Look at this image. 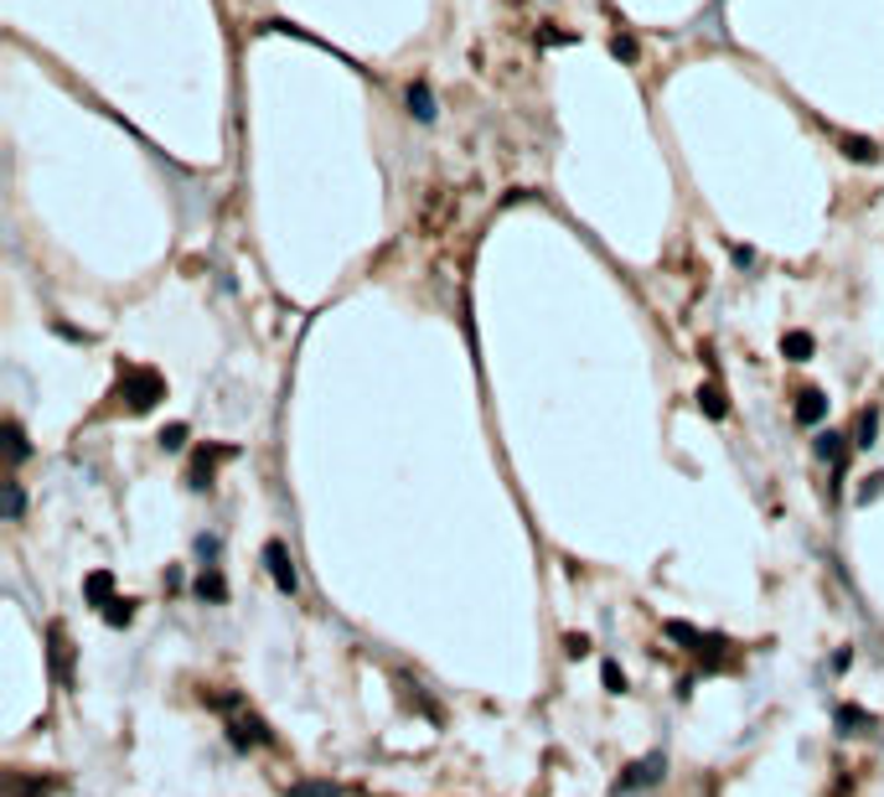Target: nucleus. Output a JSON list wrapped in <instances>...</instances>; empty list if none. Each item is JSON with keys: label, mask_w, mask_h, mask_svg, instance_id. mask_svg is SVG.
Wrapping results in <instances>:
<instances>
[{"label": "nucleus", "mask_w": 884, "mask_h": 797, "mask_svg": "<svg viewBox=\"0 0 884 797\" xmlns=\"http://www.w3.org/2000/svg\"><path fill=\"white\" fill-rule=\"evenodd\" d=\"M119 398L130 404V415H145V409H156L160 398H166V379H160L156 368H130L124 383H119Z\"/></svg>", "instance_id": "f257e3e1"}, {"label": "nucleus", "mask_w": 884, "mask_h": 797, "mask_svg": "<svg viewBox=\"0 0 884 797\" xmlns=\"http://www.w3.org/2000/svg\"><path fill=\"white\" fill-rule=\"evenodd\" d=\"M662 632H668L672 642H683L688 653H708V658H714V663H725V658H719V653H725L729 642H725V638H714V632H698V627H688V621H668Z\"/></svg>", "instance_id": "f03ea898"}, {"label": "nucleus", "mask_w": 884, "mask_h": 797, "mask_svg": "<svg viewBox=\"0 0 884 797\" xmlns=\"http://www.w3.org/2000/svg\"><path fill=\"white\" fill-rule=\"evenodd\" d=\"M668 777V761L662 757H642L631 761L626 772H621V782H616V793H636V787H657V782Z\"/></svg>", "instance_id": "7ed1b4c3"}, {"label": "nucleus", "mask_w": 884, "mask_h": 797, "mask_svg": "<svg viewBox=\"0 0 884 797\" xmlns=\"http://www.w3.org/2000/svg\"><path fill=\"white\" fill-rule=\"evenodd\" d=\"M264 564H270V575H275V585L285 591V596H295L300 591V575H295V559H290V549L285 544H264Z\"/></svg>", "instance_id": "20e7f679"}, {"label": "nucleus", "mask_w": 884, "mask_h": 797, "mask_svg": "<svg viewBox=\"0 0 884 797\" xmlns=\"http://www.w3.org/2000/svg\"><path fill=\"white\" fill-rule=\"evenodd\" d=\"M47 642H52V674H58V683H62V689H73V663H68V658H73V647H68V632H62V627H52V632H47Z\"/></svg>", "instance_id": "39448f33"}, {"label": "nucleus", "mask_w": 884, "mask_h": 797, "mask_svg": "<svg viewBox=\"0 0 884 797\" xmlns=\"http://www.w3.org/2000/svg\"><path fill=\"white\" fill-rule=\"evenodd\" d=\"M234 456V445H213V451H196V461H192V487L202 492L207 481H213V466L217 461H228Z\"/></svg>", "instance_id": "423d86ee"}, {"label": "nucleus", "mask_w": 884, "mask_h": 797, "mask_svg": "<svg viewBox=\"0 0 884 797\" xmlns=\"http://www.w3.org/2000/svg\"><path fill=\"white\" fill-rule=\"evenodd\" d=\"M196 600H213V606H223V600H228V580L217 575V564H207V570L196 575Z\"/></svg>", "instance_id": "0eeeda50"}, {"label": "nucleus", "mask_w": 884, "mask_h": 797, "mask_svg": "<svg viewBox=\"0 0 884 797\" xmlns=\"http://www.w3.org/2000/svg\"><path fill=\"white\" fill-rule=\"evenodd\" d=\"M823 415H827V394L823 389H802V394H797V419H802V425H817Z\"/></svg>", "instance_id": "6e6552de"}, {"label": "nucleus", "mask_w": 884, "mask_h": 797, "mask_svg": "<svg viewBox=\"0 0 884 797\" xmlns=\"http://www.w3.org/2000/svg\"><path fill=\"white\" fill-rule=\"evenodd\" d=\"M83 596L94 600V606H109V600H115V575H109V570H94V575L83 580Z\"/></svg>", "instance_id": "1a4fd4ad"}, {"label": "nucleus", "mask_w": 884, "mask_h": 797, "mask_svg": "<svg viewBox=\"0 0 884 797\" xmlns=\"http://www.w3.org/2000/svg\"><path fill=\"white\" fill-rule=\"evenodd\" d=\"M838 140H844L848 160H859V166H874V160H880V145H874V140H864V135H838Z\"/></svg>", "instance_id": "9d476101"}, {"label": "nucleus", "mask_w": 884, "mask_h": 797, "mask_svg": "<svg viewBox=\"0 0 884 797\" xmlns=\"http://www.w3.org/2000/svg\"><path fill=\"white\" fill-rule=\"evenodd\" d=\"M409 115L414 120H434V94H430V83H409Z\"/></svg>", "instance_id": "9b49d317"}, {"label": "nucleus", "mask_w": 884, "mask_h": 797, "mask_svg": "<svg viewBox=\"0 0 884 797\" xmlns=\"http://www.w3.org/2000/svg\"><path fill=\"white\" fill-rule=\"evenodd\" d=\"M698 409H704L708 419H725V415H729L725 389H719V383H704V389H698Z\"/></svg>", "instance_id": "f8f14e48"}, {"label": "nucleus", "mask_w": 884, "mask_h": 797, "mask_svg": "<svg viewBox=\"0 0 884 797\" xmlns=\"http://www.w3.org/2000/svg\"><path fill=\"white\" fill-rule=\"evenodd\" d=\"M838 725H844V736H859V730H874V719H869L864 710H853V704H838Z\"/></svg>", "instance_id": "ddd939ff"}, {"label": "nucleus", "mask_w": 884, "mask_h": 797, "mask_svg": "<svg viewBox=\"0 0 884 797\" xmlns=\"http://www.w3.org/2000/svg\"><path fill=\"white\" fill-rule=\"evenodd\" d=\"M781 353H786L791 362H807V358H812V337H807V332H786V337H781Z\"/></svg>", "instance_id": "4468645a"}, {"label": "nucleus", "mask_w": 884, "mask_h": 797, "mask_svg": "<svg viewBox=\"0 0 884 797\" xmlns=\"http://www.w3.org/2000/svg\"><path fill=\"white\" fill-rule=\"evenodd\" d=\"M104 621H109V627H130V621H135V600H109V606H104Z\"/></svg>", "instance_id": "2eb2a0df"}, {"label": "nucleus", "mask_w": 884, "mask_h": 797, "mask_svg": "<svg viewBox=\"0 0 884 797\" xmlns=\"http://www.w3.org/2000/svg\"><path fill=\"white\" fill-rule=\"evenodd\" d=\"M817 456L833 461V466H844V436H833V430H827V436H817Z\"/></svg>", "instance_id": "dca6fc26"}, {"label": "nucleus", "mask_w": 884, "mask_h": 797, "mask_svg": "<svg viewBox=\"0 0 884 797\" xmlns=\"http://www.w3.org/2000/svg\"><path fill=\"white\" fill-rule=\"evenodd\" d=\"M290 797H342V787H332V782H300V787H290Z\"/></svg>", "instance_id": "f3484780"}, {"label": "nucleus", "mask_w": 884, "mask_h": 797, "mask_svg": "<svg viewBox=\"0 0 884 797\" xmlns=\"http://www.w3.org/2000/svg\"><path fill=\"white\" fill-rule=\"evenodd\" d=\"M21 508H26V492H21V481H5V519L16 523Z\"/></svg>", "instance_id": "a211bd4d"}, {"label": "nucleus", "mask_w": 884, "mask_h": 797, "mask_svg": "<svg viewBox=\"0 0 884 797\" xmlns=\"http://www.w3.org/2000/svg\"><path fill=\"white\" fill-rule=\"evenodd\" d=\"M5 436H11V466H16V461H26V430H21L16 419L5 425Z\"/></svg>", "instance_id": "6ab92c4d"}, {"label": "nucleus", "mask_w": 884, "mask_h": 797, "mask_svg": "<svg viewBox=\"0 0 884 797\" xmlns=\"http://www.w3.org/2000/svg\"><path fill=\"white\" fill-rule=\"evenodd\" d=\"M600 678H606L610 694H626V674H621V663H606V668H600Z\"/></svg>", "instance_id": "aec40b11"}, {"label": "nucleus", "mask_w": 884, "mask_h": 797, "mask_svg": "<svg viewBox=\"0 0 884 797\" xmlns=\"http://www.w3.org/2000/svg\"><path fill=\"white\" fill-rule=\"evenodd\" d=\"M874 430H880V415L864 409V415H859V445H874Z\"/></svg>", "instance_id": "412c9836"}, {"label": "nucleus", "mask_w": 884, "mask_h": 797, "mask_svg": "<svg viewBox=\"0 0 884 797\" xmlns=\"http://www.w3.org/2000/svg\"><path fill=\"white\" fill-rule=\"evenodd\" d=\"M160 445H166V451H181V445H187V425H166V430H160Z\"/></svg>", "instance_id": "4be33fe9"}, {"label": "nucleus", "mask_w": 884, "mask_h": 797, "mask_svg": "<svg viewBox=\"0 0 884 797\" xmlns=\"http://www.w3.org/2000/svg\"><path fill=\"white\" fill-rule=\"evenodd\" d=\"M564 647H570V658H585V653H589V638H580V632H574Z\"/></svg>", "instance_id": "5701e85b"}]
</instances>
